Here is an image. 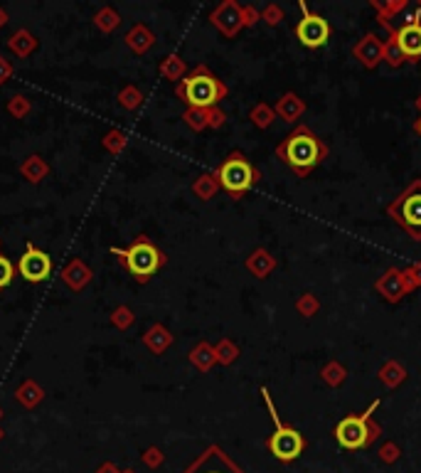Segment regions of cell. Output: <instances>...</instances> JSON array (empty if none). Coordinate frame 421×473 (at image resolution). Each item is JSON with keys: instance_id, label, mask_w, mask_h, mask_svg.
I'll list each match as a JSON object with an SVG mask.
<instances>
[{"instance_id": "cell-1", "label": "cell", "mask_w": 421, "mask_h": 473, "mask_svg": "<svg viewBox=\"0 0 421 473\" xmlns=\"http://www.w3.org/2000/svg\"><path fill=\"white\" fill-rule=\"evenodd\" d=\"M323 156H325V146L306 126H298L296 131H291L279 146V158L286 161L298 175H308L323 161Z\"/></svg>"}, {"instance_id": "cell-5", "label": "cell", "mask_w": 421, "mask_h": 473, "mask_svg": "<svg viewBox=\"0 0 421 473\" xmlns=\"http://www.w3.org/2000/svg\"><path fill=\"white\" fill-rule=\"evenodd\" d=\"M390 214L409 232L411 240H421V180L411 182L392 203Z\"/></svg>"}, {"instance_id": "cell-7", "label": "cell", "mask_w": 421, "mask_h": 473, "mask_svg": "<svg viewBox=\"0 0 421 473\" xmlns=\"http://www.w3.org/2000/svg\"><path fill=\"white\" fill-rule=\"evenodd\" d=\"M217 177L229 195L239 198V195H244L246 190H249L251 182L256 180V170L242 153H232V156L219 166Z\"/></svg>"}, {"instance_id": "cell-3", "label": "cell", "mask_w": 421, "mask_h": 473, "mask_svg": "<svg viewBox=\"0 0 421 473\" xmlns=\"http://www.w3.org/2000/svg\"><path fill=\"white\" fill-rule=\"evenodd\" d=\"M111 254L119 256L121 264H124L138 281H148L158 269H161L163 261H165L163 252L158 249L148 237H143V234L135 237V242L128 247V249H116L114 247Z\"/></svg>"}, {"instance_id": "cell-11", "label": "cell", "mask_w": 421, "mask_h": 473, "mask_svg": "<svg viewBox=\"0 0 421 473\" xmlns=\"http://www.w3.org/2000/svg\"><path fill=\"white\" fill-rule=\"evenodd\" d=\"M397 47L401 57L406 59H421V22H406L397 30Z\"/></svg>"}, {"instance_id": "cell-12", "label": "cell", "mask_w": 421, "mask_h": 473, "mask_svg": "<svg viewBox=\"0 0 421 473\" xmlns=\"http://www.w3.org/2000/svg\"><path fill=\"white\" fill-rule=\"evenodd\" d=\"M355 52H357V57L364 59V64H369V67H372V64L377 62V57H380L382 50H380V42H377V37L367 35L362 45H357V50H355Z\"/></svg>"}, {"instance_id": "cell-6", "label": "cell", "mask_w": 421, "mask_h": 473, "mask_svg": "<svg viewBox=\"0 0 421 473\" xmlns=\"http://www.w3.org/2000/svg\"><path fill=\"white\" fill-rule=\"evenodd\" d=\"M261 395H264V400L269 402V409H271V414H274V424H276V432L269 437L266 446H269V451L274 453L279 461H293V458L301 456L303 449H306V439H303V434H298L296 429L281 424L279 414L274 412V405H271V400H269V392L261 390Z\"/></svg>"}, {"instance_id": "cell-14", "label": "cell", "mask_w": 421, "mask_h": 473, "mask_svg": "<svg viewBox=\"0 0 421 473\" xmlns=\"http://www.w3.org/2000/svg\"><path fill=\"white\" fill-rule=\"evenodd\" d=\"M416 133H419V136H421V119H419V121H416Z\"/></svg>"}, {"instance_id": "cell-10", "label": "cell", "mask_w": 421, "mask_h": 473, "mask_svg": "<svg viewBox=\"0 0 421 473\" xmlns=\"http://www.w3.org/2000/svg\"><path fill=\"white\" fill-rule=\"evenodd\" d=\"M185 473H244V471H239L217 446H212L207 449L193 466L187 468Z\"/></svg>"}, {"instance_id": "cell-4", "label": "cell", "mask_w": 421, "mask_h": 473, "mask_svg": "<svg viewBox=\"0 0 421 473\" xmlns=\"http://www.w3.org/2000/svg\"><path fill=\"white\" fill-rule=\"evenodd\" d=\"M374 407H377V402H374L362 416L360 414L345 416L338 427H335V439H338L340 446L348 449V451H360V449H364L377 437V427L369 421V414L374 412Z\"/></svg>"}, {"instance_id": "cell-2", "label": "cell", "mask_w": 421, "mask_h": 473, "mask_svg": "<svg viewBox=\"0 0 421 473\" xmlns=\"http://www.w3.org/2000/svg\"><path fill=\"white\" fill-rule=\"evenodd\" d=\"M177 96L193 109H207V106H214L219 99L227 96V87L207 67H198L180 82Z\"/></svg>"}, {"instance_id": "cell-8", "label": "cell", "mask_w": 421, "mask_h": 473, "mask_svg": "<svg viewBox=\"0 0 421 473\" xmlns=\"http://www.w3.org/2000/svg\"><path fill=\"white\" fill-rule=\"evenodd\" d=\"M301 13H303V17L296 25L298 42H301L303 47H308V50H316V47L327 45V40H330V25H327L325 17L308 10L306 3H301Z\"/></svg>"}, {"instance_id": "cell-13", "label": "cell", "mask_w": 421, "mask_h": 473, "mask_svg": "<svg viewBox=\"0 0 421 473\" xmlns=\"http://www.w3.org/2000/svg\"><path fill=\"white\" fill-rule=\"evenodd\" d=\"M15 269H17V266L13 264V261L8 259L6 254H0V291H3L6 286H10L13 276H15Z\"/></svg>"}, {"instance_id": "cell-9", "label": "cell", "mask_w": 421, "mask_h": 473, "mask_svg": "<svg viewBox=\"0 0 421 473\" xmlns=\"http://www.w3.org/2000/svg\"><path fill=\"white\" fill-rule=\"evenodd\" d=\"M17 271H20V276L25 281L37 284V281H45L47 276L52 274V259H50L47 252L37 249L35 245H27L25 254L17 261Z\"/></svg>"}]
</instances>
